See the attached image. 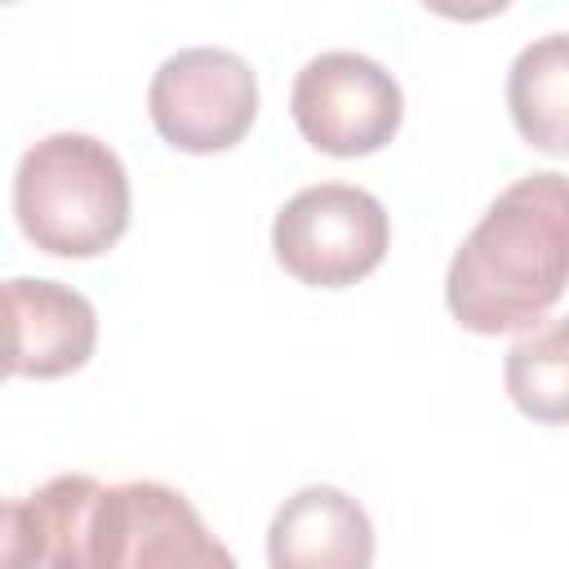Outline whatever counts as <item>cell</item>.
Returning <instances> with one entry per match:
<instances>
[{"label":"cell","instance_id":"1","mask_svg":"<svg viewBox=\"0 0 569 569\" xmlns=\"http://www.w3.org/2000/svg\"><path fill=\"white\" fill-rule=\"evenodd\" d=\"M569 284V178L529 173L498 191L445 271V302L471 333L542 320Z\"/></svg>","mask_w":569,"mask_h":569},{"label":"cell","instance_id":"2","mask_svg":"<svg viewBox=\"0 0 569 569\" xmlns=\"http://www.w3.org/2000/svg\"><path fill=\"white\" fill-rule=\"evenodd\" d=\"M13 218L53 258H98L129 231V173L93 133H49L22 151Z\"/></svg>","mask_w":569,"mask_h":569},{"label":"cell","instance_id":"3","mask_svg":"<svg viewBox=\"0 0 569 569\" xmlns=\"http://www.w3.org/2000/svg\"><path fill=\"white\" fill-rule=\"evenodd\" d=\"M391 244L387 209L351 182H316L289 196L271 222L276 262L311 289H347L382 267Z\"/></svg>","mask_w":569,"mask_h":569},{"label":"cell","instance_id":"4","mask_svg":"<svg viewBox=\"0 0 569 569\" xmlns=\"http://www.w3.org/2000/svg\"><path fill=\"white\" fill-rule=\"evenodd\" d=\"M89 569H236L187 493L160 480L107 485L89 520Z\"/></svg>","mask_w":569,"mask_h":569},{"label":"cell","instance_id":"5","mask_svg":"<svg viewBox=\"0 0 569 569\" xmlns=\"http://www.w3.org/2000/svg\"><path fill=\"white\" fill-rule=\"evenodd\" d=\"M147 111L173 151L213 156L249 133L258 116V76L231 49L191 44L156 67Z\"/></svg>","mask_w":569,"mask_h":569},{"label":"cell","instance_id":"6","mask_svg":"<svg viewBox=\"0 0 569 569\" xmlns=\"http://www.w3.org/2000/svg\"><path fill=\"white\" fill-rule=\"evenodd\" d=\"M289 111L316 151L356 160L382 151L396 138L405 120V93L382 62L351 49H329L298 71Z\"/></svg>","mask_w":569,"mask_h":569},{"label":"cell","instance_id":"7","mask_svg":"<svg viewBox=\"0 0 569 569\" xmlns=\"http://www.w3.org/2000/svg\"><path fill=\"white\" fill-rule=\"evenodd\" d=\"M4 316H9L4 369L13 378L76 373L98 347V311L71 284L13 276L4 280Z\"/></svg>","mask_w":569,"mask_h":569},{"label":"cell","instance_id":"8","mask_svg":"<svg viewBox=\"0 0 569 569\" xmlns=\"http://www.w3.org/2000/svg\"><path fill=\"white\" fill-rule=\"evenodd\" d=\"M271 569H373V520L338 485L284 498L267 529Z\"/></svg>","mask_w":569,"mask_h":569},{"label":"cell","instance_id":"9","mask_svg":"<svg viewBox=\"0 0 569 569\" xmlns=\"http://www.w3.org/2000/svg\"><path fill=\"white\" fill-rule=\"evenodd\" d=\"M107 485L53 476L27 498L4 502V569H89V520Z\"/></svg>","mask_w":569,"mask_h":569},{"label":"cell","instance_id":"10","mask_svg":"<svg viewBox=\"0 0 569 569\" xmlns=\"http://www.w3.org/2000/svg\"><path fill=\"white\" fill-rule=\"evenodd\" d=\"M507 111L516 133L547 156H569V36L529 40L507 71Z\"/></svg>","mask_w":569,"mask_h":569},{"label":"cell","instance_id":"11","mask_svg":"<svg viewBox=\"0 0 569 569\" xmlns=\"http://www.w3.org/2000/svg\"><path fill=\"white\" fill-rule=\"evenodd\" d=\"M511 405L547 427L569 422V316L511 342L502 360Z\"/></svg>","mask_w":569,"mask_h":569}]
</instances>
